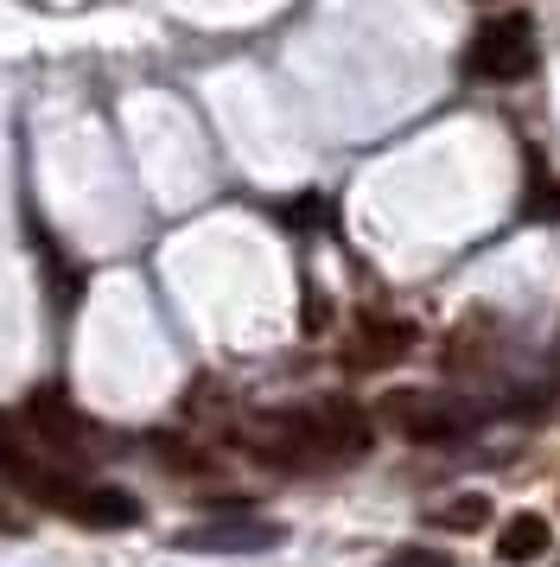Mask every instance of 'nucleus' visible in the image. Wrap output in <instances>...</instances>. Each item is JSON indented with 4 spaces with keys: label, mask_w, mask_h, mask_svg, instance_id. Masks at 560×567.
<instances>
[{
    "label": "nucleus",
    "mask_w": 560,
    "mask_h": 567,
    "mask_svg": "<svg viewBox=\"0 0 560 567\" xmlns=\"http://www.w3.org/2000/svg\"><path fill=\"white\" fill-rule=\"evenodd\" d=\"M0 478L7 485H20L32 504H45V511H71V497H76V485L64 478V472H51V465H39L32 460V446L20 440V427L0 414Z\"/></svg>",
    "instance_id": "obj_4"
},
{
    "label": "nucleus",
    "mask_w": 560,
    "mask_h": 567,
    "mask_svg": "<svg viewBox=\"0 0 560 567\" xmlns=\"http://www.w3.org/2000/svg\"><path fill=\"white\" fill-rule=\"evenodd\" d=\"M25 414H32V434L45 440V446H58V453H83L90 427H83V414L71 409V395H64V389H32Z\"/></svg>",
    "instance_id": "obj_6"
},
{
    "label": "nucleus",
    "mask_w": 560,
    "mask_h": 567,
    "mask_svg": "<svg viewBox=\"0 0 560 567\" xmlns=\"http://www.w3.org/2000/svg\"><path fill=\"white\" fill-rule=\"evenodd\" d=\"M548 548H554V523H548V516H535V511H516L504 523V536H497V561L529 567V561H541Z\"/></svg>",
    "instance_id": "obj_10"
},
{
    "label": "nucleus",
    "mask_w": 560,
    "mask_h": 567,
    "mask_svg": "<svg viewBox=\"0 0 560 567\" xmlns=\"http://www.w3.org/2000/svg\"><path fill=\"white\" fill-rule=\"evenodd\" d=\"M376 414L402 440H414V446H439V440H453L471 427V409L453 402V395H439V389H395V395H382Z\"/></svg>",
    "instance_id": "obj_1"
},
{
    "label": "nucleus",
    "mask_w": 560,
    "mask_h": 567,
    "mask_svg": "<svg viewBox=\"0 0 560 567\" xmlns=\"http://www.w3.org/2000/svg\"><path fill=\"white\" fill-rule=\"evenodd\" d=\"M0 529H7V516H0Z\"/></svg>",
    "instance_id": "obj_13"
},
{
    "label": "nucleus",
    "mask_w": 560,
    "mask_h": 567,
    "mask_svg": "<svg viewBox=\"0 0 560 567\" xmlns=\"http://www.w3.org/2000/svg\"><path fill=\"white\" fill-rule=\"evenodd\" d=\"M312 440H319V465H344V460H363L370 453L376 427H370V414L356 409V402L331 395V402L312 409Z\"/></svg>",
    "instance_id": "obj_5"
},
{
    "label": "nucleus",
    "mask_w": 560,
    "mask_h": 567,
    "mask_svg": "<svg viewBox=\"0 0 560 567\" xmlns=\"http://www.w3.org/2000/svg\"><path fill=\"white\" fill-rule=\"evenodd\" d=\"M414 351V326L407 319H363L356 326V344L344 351V363H356V370H376V363H395Z\"/></svg>",
    "instance_id": "obj_7"
},
{
    "label": "nucleus",
    "mask_w": 560,
    "mask_h": 567,
    "mask_svg": "<svg viewBox=\"0 0 560 567\" xmlns=\"http://www.w3.org/2000/svg\"><path fill=\"white\" fill-rule=\"evenodd\" d=\"M242 446L268 465H319V440H312V409H274V414H255L242 427Z\"/></svg>",
    "instance_id": "obj_3"
},
{
    "label": "nucleus",
    "mask_w": 560,
    "mask_h": 567,
    "mask_svg": "<svg viewBox=\"0 0 560 567\" xmlns=\"http://www.w3.org/2000/svg\"><path fill=\"white\" fill-rule=\"evenodd\" d=\"M388 567H453V561H439V555H427V548H402Z\"/></svg>",
    "instance_id": "obj_12"
},
{
    "label": "nucleus",
    "mask_w": 560,
    "mask_h": 567,
    "mask_svg": "<svg viewBox=\"0 0 560 567\" xmlns=\"http://www.w3.org/2000/svg\"><path fill=\"white\" fill-rule=\"evenodd\" d=\"M433 523H439V529H453V536H471V529H484V523H490V497L465 491V497H453V504L433 516Z\"/></svg>",
    "instance_id": "obj_11"
},
{
    "label": "nucleus",
    "mask_w": 560,
    "mask_h": 567,
    "mask_svg": "<svg viewBox=\"0 0 560 567\" xmlns=\"http://www.w3.org/2000/svg\"><path fill=\"white\" fill-rule=\"evenodd\" d=\"M541 64L535 52V27L522 13H504V20H484L478 39H471V71L484 83H522Z\"/></svg>",
    "instance_id": "obj_2"
},
{
    "label": "nucleus",
    "mask_w": 560,
    "mask_h": 567,
    "mask_svg": "<svg viewBox=\"0 0 560 567\" xmlns=\"http://www.w3.org/2000/svg\"><path fill=\"white\" fill-rule=\"evenodd\" d=\"M71 516L90 523V529H127V523H141V504H134L122 485H76Z\"/></svg>",
    "instance_id": "obj_9"
},
{
    "label": "nucleus",
    "mask_w": 560,
    "mask_h": 567,
    "mask_svg": "<svg viewBox=\"0 0 560 567\" xmlns=\"http://www.w3.org/2000/svg\"><path fill=\"white\" fill-rule=\"evenodd\" d=\"M178 548L204 555H249V548H280V523H224V529H185Z\"/></svg>",
    "instance_id": "obj_8"
}]
</instances>
